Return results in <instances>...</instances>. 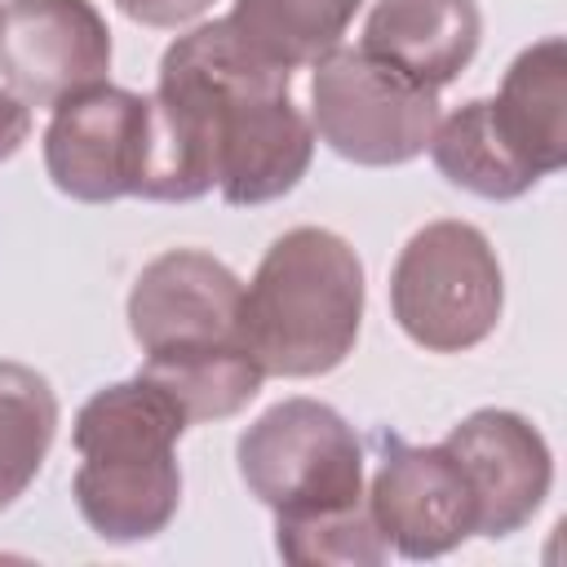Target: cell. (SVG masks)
I'll return each instance as SVG.
<instances>
[{
	"mask_svg": "<svg viewBox=\"0 0 567 567\" xmlns=\"http://www.w3.org/2000/svg\"><path fill=\"white\" fill-rule=\"evenodd\" d=\"M310 159L315 128L292 102V71L244 49L226 18L164 49L137 199L190 204L217 186L226 204L257 208L297 190Z\"/></svg>",
	"mask_w": 567,
	"mask_h": 567,
	"instance_id": "1",
	"label": "cell"
},
{
	"mask_svg": "<svg viewBox=\"0 0 567 567\" xmlns=\"http://www.w3.org/2000/svg\"><path fill=\"white\" fill-rule=\"evenodd\" d=\"M128 332L142 346L137 377L155 381L190 425L235 416L266 381L244 341V279L204 248H168L142 266L128 288Z\"/></svg>",
	"mask_w": 567,
	"mask_h": 567,
	"instance_id": "2",
	"label": "cell"
},
{
	"mask_svg": "<svg viewBox=\"0 0 567 567\" xmlns=\"http://www.w3.org/2000/svg\"><path fill=\"white\" fill-rule=\"evenodd\" d=\"M182 408L146 377L102 385L80 412L71 443L80 470L71 496L93 536L137 545L159 536L182 505L177 439L186 434Z\"/></svg>",
	"mask_w": 567,
	"mask_h": 567,
	"instance_id": "3",
	"label": "cell"
},
{
	"mask_svg": "<svg viewBox=\"0 0 567 567\" xmlns=\"http://www.w3.org/2000/svg\"><path fill=\"white\" fill-rule=\"evenodd\" d=\"M363 301L359 252L337 230L292 226L244 288V341L266 377H323L350 359Z\"/></svg>",
	"mask_w": 567,
	"mask_h": 567,
	"instance_id": "4",
	"label": "cell"
},
{
	"mask_svg": "<svg viewBox=\"0 0 567 567\" xmlns=\"http://www.w3.org/2000/svg\"><path fill=\"white\" fill-rule=\"evenodd\" d=\"M390 310L403 337L430 354L487 341L505 310V275L492 239L470 221H430L394 257Z\"/></svg>",
	"mask_w": 567,
	"mask_h": 567,
	"instance_id": "5",
	"label": "cell"
},
{
	"mask_svg": "<svg viewBox=\"0 0 567 567\" xmlns=\"http://www.w3.org/2000/svg\"><path fill=\"white\" fill-rule=\"evenodd\" d=\"M244 487L279 514H319L359 505L363 443L354 425L319 399H284L266 408L235 443Z\"/></svg>",
	"mask_w": 567,
	"mask_h": 567,
	"instance_id": "6",
	"label": "cell"
},
{
	"mask_svg": "<svg viewBox=\"0 0 567 567\" xmlns=\"http://www.w3.org/2000/svg\"><path fill=\"white\" fill-rule=\"evenodd\" d=\"M439 124V89L416 84L363 44H337L315 62L310 128L350 164L394 168L430 146Z\"/></svg>",
	"mask_w": 567,
	"mask_h": 567,
	"instance_id": "7",
	"label": "cell"
},
{
	"mask_svg": "<svg viewBox=\"0 0 567 567\" xmlns=\"http://www.w3.org/2000/svg\"><path fill=\"white\" fill-rule=\"evenodd\" d=\"M146 159V97L120 84H93L53 106L44 128L49 182L80 204L137 195Z\"/></svg>",
	"mask_w": 567,
	"mask_h": 567,
	"instance_id": "8",
	"label": "cell"
},
{
	"mask_svg": "<svg viewBox=\"0 0 567 567\" xmlns=\"http://www.w3.org/2000/svg\"><path fill=\"white\" fill-rule=\"evenodd\" d=\"M106 71L111 31L93 0H4L0 75L27 106H58Z\"/></svg>",
	"mask_w": 567,
	"mask_h": 567,
	"instance_id": "9",
	"label": "cell"
},
{
	"mask_svg": "<svg viewBox=\"0 0 567 567\" xmlns=\"http://www.w3.org/2000/svg\"><path fill=\"white\" fill-rule=\"evenodd\" d=\"M474 496V536L505 540L523 532L554 487L545 434L509 408H478L443 439Z\"/></svg>",
	"mask_w": 567,
	"mask_h": 567,
	"instance_id": "10",
	"label": "cell"
},
{
	"mask_svg": "<svg viewBox=\"0 0 567 567\" xmlns=\"http://www.w3.org/2000/svg\"><path fill=\"white\" fill-rule=\"evenodd\" d=\"M368 509L385 545L403 558H443L474 536V496L443 443L416 447L399 434L381 439V465L368 487Z\"/></svg>",
	"mask_w": 567,
	"mask_h": 567,
	"instance_id": "11",
	"label": "cell"
},
{
	"mask_svg": "<svg viewBox=\"0 0 567 567\" xmlns=\"http://www.w3.org/2000/svg\"><path fill=\"white\" fill-rule=\"evenodd\" d=\"M483 13L474 0H377L363 49L425 89L452 84L478 53Z\"/></svg>",
	"mask_w": 567,
	"mask_h": 567,
	"instance_id": "12",
	"label": "cell"
},
{
	"mask_svg": "<svg viewBox=\"0 0 567 567\" xmlns=\"http://www.w3.org/2000/svg\"><path fill=\"white\" fill-rule=\"evenodd\" d=\"M492 124L501 128L505 146L536 173L549 177L567 164V44L563 35H545L527 44L505 80L501 93L487 97Z\"/></svg>",
	"mask_w": 567,
	"mask_h": 567,
	"instance_id": "13",
	"label": "cell"
},
{
	"mask_svg": "<svg viewBox=\"0 0 567 567\" xmlns=\"http://www.w3.org/2000/svg\"><path fill=\"white\" fill-rule=\"evenodd\" d=\"M425 151H430L434 168H439L452 186H461V190H470V195H478V199H518V195H527V190L540 182V177L505 146L501 128L492 124L487 97H470V102H461L452 115H443V120L434 124Z\"/></svg>",
	"mask_w": 567,
	"mask_h": 567,
	"instance_id": "14",
	"label": "cell"
},
{
	"mask_svg": "<svg viewBox=\"0 0 567 567\" xmlns=\"http://www.w3.org/2000/svg\"><path fill=\"white\" fill-rule=\"evenodd\" d=\"M359 9L363 0H235L226 22L244 49L284 71H297L337 49Z\"/></svg>",
	"mask_w": 567,
	"mask_h": 567,
	"instance_id": "15",
	"label": "cell"
},
{
	"mask_svg": "<svg viewBox=\"0 0 567 567\" xmlns=\"http://www.w3.org/2000/svg\"><path fill=\"white\" fill-rule=\"evenodd\" d=\"M58 434V394L49 377L0 359V509H9L44 470Z\"/></svg>",
	"mask_w": 567,
	"mask_h": 567,
	"instance_id": "16",
	"label": "cell"
},
{
	"mask_svg": "<svg viewBox=\"0 0 567 567\" xmlns=\"http://www.w3.org/2000/svg\"><path fill=\"white\" fill-rule=\"evenodd\" d=\"M275 549L292 567H377L385 563L390 545L368 509V496L359 505L319 509V514H279L275 518Z\"/></svg>",
	"mask_w": 567,
	"mask_h": 567,
	"instance_id": "17",
	"label": "cell"
},
{
	"mask_svg": "<svg viewBox=\"0 0 567 567\" xmlns=\"http://www.w3.org/2000/svg\"><path fill=\"white\" fill-rule=\"evenodd\" d=\"M115 4H120L124 18H133V22H142V27L168 31V27L195 22L213 0H115Z\"/></svg>",
	"mask_w": 567,
	"mask_h": 567,
	"instance_id": "18",
	"label": "cell"
},
{
	"mask_svg": "<svg viewBox=\"0 0 567 567\" xmlns=\"http://www.w3.org/2000/svg\"><path fill=\"white\" fill-rule=\"evenodd\" d=\"M27 137H31V106L18 93L0 89V164L13 159Z\"/></svg>",
	"mask_w": 567,
	"mask_h": 567,
	"instance_id": "19",
	"label": "cell"
}]
</instances>
